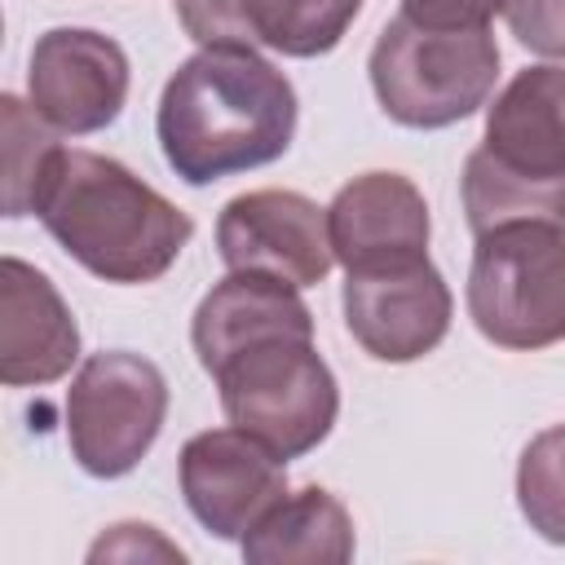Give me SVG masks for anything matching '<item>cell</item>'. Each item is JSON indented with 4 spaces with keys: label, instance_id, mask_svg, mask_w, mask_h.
<instances>
[{
    "label": "cell",
    "instance_id": "obj_1",
    "mask_svg": "<svg viewBox=\"0 0 565 565\" xmlns=\"http://www.w3.org/2000/svg\"><path fill=\"white\" fill-rule=\"evenodd\" d=\"M159 146L185 185L265 168L296 137V88L256 49H199L159 97Z\"/></svg>",
    "mask_w": 565,
    "mask_h": 565
},
{
    "label": "cell",
    "instance_id": "obj_2",
    "mask_svg": "<svg viewBox=\"0 0 565 565\" xmlns=\"http://www.w3.org/2000/svg\"><path fill=\"white\" fill-rule=\"evenodd\" d=\"M35 216L102 282L163 278L194 234V221L172 199L97 150L57 154Z\"/></svg>",
    "mask_w": 565,
    "mask_h": 565
},
{
    "label": "cell",
    "instance_id": "obj_3",
    "mask_svg": "<svg viewBox=\"0 0 565 565\" xmlns=\"http://www.w3.org/2000/svg\"><path fill=\"white\" fill-rule=\"evenodd\" d=\"M371 88L402 128H450L481 110L499 79V44L481 31H428L411 18L384 22L371 49Z\"/></svg>",
    "mask_w": 565,
    "mask_h": 565
},
{
    "label": "cell",
    "instance_id": "obj_4",
    "mask_svg": "<svg viewBox=\"0 0 565 565\" xmlns=\"http://www.w3.org/2000/svg\"><path fill=\"white\" fill-rule=\"evenodd\" d=\"M225 419L278 459L309 455L335 424L340 388L313 335H265L234 349L216 371Z\"/></svg>",
    "mask_w": 565,
    "mask_h": 565
},
{
    "label": "cell",
    "instance_id": "obj_5",
    "mask_svg": "<svg viewBox=\"0 0 565 565\" xmlns=\"http://www.w3.org/2000/svg\"><path fill=\"white\" fill-rule=\"evenodd\" d=\"M468 313L499 349L530 353L565 340V225L516 221L477 234Z\"/></svg>",
    "mask_w": 565,
    "mask_h": 565
},
{
    "label": "cell",
    "instance_id": "obj_6",
    "mask_svg": "<svg viewBox=\"0 0 565 565\" xmlns=\"http://www.w3.org/2000/svg\"><path fill=\"white\" fill-rule=\"evenodd\" d=\"M168 415L163 371L128 349L84 358L66 388V441L88 477H124L154 446Z\"/></svg>",
    "mask_w": 565,
    "mask_h": 565
},
{
    "label": "cell",
    "instance_id": "obj_7",
    "mask_svg": "<svg viewBox=\"0 0 565 565\" xmlns=\"http://www.w3.org/2000/svg\"><path fill=\"white\" fill-rule=\"evenodd\" d=\"M216 247L225 269L265 274L287 287H318L331 265L327 207L300 190H247L216 216Z\"/></svg>",
    "mask_w": 565,
    "mask_h": 565
},
{
    "label": "cell",
    "instance_id": "obj_8",
    "mask_svg": "<svg viewBox=\"0 0 565 565\" xmlns=\"http://www.w3.org/2000/svg\"><path fill=\"white\" fill-rule=\"evenodd\" d=\"M287 459L243 428H207L181 446L177 477L185 508L203 530L243 543L247 530L287 494Z\"/></svg>",
    "mask_w": 565,
    "mask_h": 565
},
{
    "label": "cell",
    "instance_id": "obj_9",
    "mask_svg": "<svg viewBox=\"0 0 565 565\" xmlns=\"http://www.w3.org/2000/svg\"><path fill=\"white\" fill-rule=\"evenodd\" d=\"M26 97L35 115L71 137L119 119L128 102V53L88 26H53L31 44Z\"/></svg>",
    "mask_w": 565,
    "mask_h": 565
},
{
    "label": "cell",
    "instance_id": "obj_10",
    "mask_svg": "<svg viewBox=\"0 0 565 565\" xmlns=\"http://www.w3.org/2000/svg\"><path fill=\"white\" fill-rule=\"evenodd\" d=\"M344 327L375 362H415L433 353L450 331V287L437 265L411 260L388 269L344 274Z\"/></svg>",
    "mask_w": 565,
    "mask_h": 565
},
{
    "label": "cell",
    "instance_id": "obj_11",
    "mask_svg": "<svg viewBox=\"0 0 565 565\" xmlns=\"http://www.w3.org/2000/svg\"><path fill=\"white\" fill-rule=\"evenodd\" d=\"M331 252L344 274L411 265L428 256V203L402 172H362L335 190L327 207Z\"/></svg>",
    "mask_w": 565,
    "mask_h": 565
},
{
    "label": "cell",
    "instance_id": "obj_12",
    "mask_svg": "<svg viewBox=\"0 0 565 565\" xmlns=\"http://www.w3.org/2000/svg\"><path fill=\"white\" fill-rule=\"evenodd\" d=\"M79 358V327L62 291L35 265L0 260V380L9 388L53 384Z\"/></svg>",
    "mask_w": 565,
    "mask_h": 565
},
{
    "label": "cell",
    "instance_id": "obj_13",
    "mask_svg": "<svg viewBox=\"0 0 565 565\" xmlns=\"http://www.w3.org/2000/svg\"><path fill=\"white\" fill-rule=\"evenodd\" d=\"M265 335H313V313L300 300V287H287L265 274H225L194 309L190 344L199 366L212 375L234 349Z\"/></svg>",
    "mask_w": 565,
    "mask_h": 565
},
{
    "label": "cell",
    "instance_id": "obj_14",
    "mask_svg": "<svg viewBox=\"0 0 565 565\" xmlns=\"http://www.w3.org/2000/svg\"><path fill=\"white\" fill-rule=\"evenodd\" d=\"M481 146L516 172L565 177V66L516 71L486 106Z\"/></svg>",
    "mask_w": 565,
    "mask_h": 565
},
{
    "label": "cell",
    "instance_id": "obj_15",
    "mask_svg": "<svg viewBox=\"0 0 565 565\" xmlns=\"http://www.w3.org/2000/svg\"><path fill=\"white\" fill-rule=\"evenodd\" d=\"M238 547L252 565H344L353 556V516L331 490L305 486L282 494Z\"/></svg>",
    "mask_w": 565,
    "mask_h": 565
},
{
    "label": "cell",
    "instance_id": "obj_16",
    "mask_svg": "<svg viewBox=\"0 0 565 565\" xmlns=\"http://www.w3.org/2000/svg\"><path fill=\"white\" fill-rule=\"evenodd\" d=\"M463 216L472 234L516 225V221H547L565 225V177H530L499 163L486 146L463 159Z\"/></svg>",
    "mask_w": 565,
    "mask_h": 565
},
{
    "label": "cell",
    "instance_id": "obj_17",
    "mask_svg": "<svg viewBox=\"0 0 565 565\" xmlns=\"http://www.w3.org/2000/svg\"><path fill=\"white\" fill-rule=\"evenodd\" d=\"M177 18L203 49H274L287 57L296 0H177Z\"/></svg>",
    "mask_w": 565,
    "mask_h": 565
},
{
    "label": "cell",
    "instance_id": "obj_18",
    "mask_svg": "<svg viewBox=\"0 0 565 565\" xmlns=\"http://www.w3.org/2000/svg\"><path fill=\"white\" fill-rule=\"evenodd\" d=\"M31 102L4 93L0 97V146H4V216H31L53 177L57 154L66 150Z\"/></svg>",
    "mask_w": 565,
    "mask_h": 565
},
{
    "label": "cell",
    "instance_id": "obj_19",
    "mask_svg": "<svg viewBox=\"0 0 565 565\" xmlns=\"http://www.w3.org/2000/svg\"><path fill=\"white\" fill-rule=\"evenodd\" d=\"M516 503L539 539L565 547V424L543 428L521 450Z\"/></svg>",
    "mask_w": 565,
    "mask_h": 565
},
{
    "label": "cell",
    "instance_id": "obj_20",
    "mask_svg": "<svg viewBox=\"0 0 565 565\" xmlns=\"http://www.w3.org/2000/svg\"><path fill=\"white\" fill-rule=\"evenodd\" d=\"M508 31L539 57H565V0H503Z\"/></svg>",
    "mask_w": 565,
    "mask_h": 565
},
{
    "label": "cell",
    "instance_id": "obj_21",
    "mask_svg": "<svg viewBox=\"0 0 565 565\" xmlns=\"http://www.w3.org/2000/svg\"><path fill=\"white\" fill-rule=\"evenodd\" d=\"M503 9V0H402V18L428 31H481Z\"/></svg>",
    "mask_w": 565,
    "mask_h": 565
},
{
    "label": "cell",
    "instance_id": "obj_22",
    "mask_svg": "<svg viewBox=\"0 0 565 565\" xmlns=\"http://www.w3.org/2000/svg\"><path fill=\"white\" fill-rule=\"evenodd\" d=\"M110 534H115V539H124V547H119V543H110V547H93V552H88L93 561H102V556H146V552L168 556V561H181V547L163 543V539L154 534V525L124 521V525H110Z\"/></svg>",
    "mask_w": 565,
    "mask_h": 565
}]
</instances>
